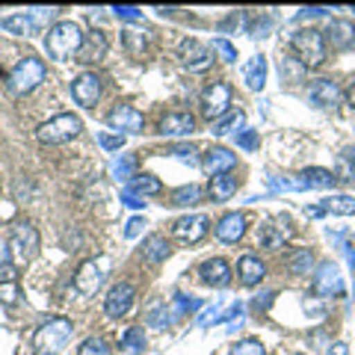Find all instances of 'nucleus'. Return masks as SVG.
Masks as SVG:
<instances>
[{"instance_id": "f257e3e1", "label": "nucleus", "mask_w": 355, "mask_h": 355, "mask_svg": "<svg viewBox=\"0 0 355 355\" xmlns=\"http://www.w3.org/2000/svg\"><path fill=\"white\" fill-rule=\"evenodd\" d=\"M80 44H83V33H80V27H77L74 21H60V24H53L48 30V36H44L48 57L51 60H60V62L77 57Z\"/></svg>"}, {"instance_id": "f03ea898", "label": "nucleus", "mask_w": 355, "mask_h": 355, "mask_svg": "<svg viewBox=\"0 0 355 355\" xmlns=\"http://www.w3.org/2000/svg\"><path fill=\"white\" fill-rule=\"evenodd\" d=\"M291 48L302 69H320L326 62V39L317 30H296L291 39Z\"/></svg>"}, {"instance_id": "7ed1b4c3", "label": "nucleus", "mask_w": 355, "mask_h": 355, "mask_svg": "<svg viewBox=\"0 0 355 355\" xmlns=\"http://www.w3.org/2000/svg\"><path fill=\"white\" fill-rule=\"evenodd\" d=\"M44 62L36 60V57H24L12 71H9L6 77V89H9V95H30L33 89H36L42 80H44Z\"/></svg>"}, {"instance_id": "20e7f679", "label": "nucleus", "mask_w": 355, "mask_h": 355, "mask_svg": "<svg viewBox=\"0 0 355 355\" xmlns=\"http://www.w3.org/2000/svg\"><path fill=\"white\" fill-rule=\"evenodd\" d=\"M71 320H65V317H53L48 320L39 331H36V349L42 355H60L65 347H69V340H71Z\"/></svg>"}, {"instance_id": "39448f33", "label": "nucleus", "mask_w": 355, "mask_h": 355, "mask_svg": "<svg viewBox=\"0 0 355 355\" xmlns=\"http://www.w3.org/2000/svg\"><path fill=\"white\" fill-rule=\"evenodd\" d=\"M80 130H83L80 116L60 113V116H53L51 121H44V125L36 130V137H39V142H44V146H60V142L74 139Z\"/></svg>"}, {"instance_id": "423d86ee", "label": "nucleus", "mask_w": 355, "mask_h": 355, "mask_svg": "<svg viewBox=\"0 0 355 355\" xmlns=\"http://www.w3.org/2000/svg\"><path fill=\"white\" fill-rule=\"evenodd\" d=\"M39 252V231L30 222H15L9 231V254H12L15 266H24L36 258Z\"/></svg>"}, {"instance_id": "0eeeda50", "label": "nucleus", "mask_w": 355, "mask_h": 355, "mask_svg": "<svg viewBox=\"0 0 355 355\" xmlns=\"http://www.w3.org/2000/svg\"><path fill=\"white\" fill-rule=\"evenodd\" d=\"M231 107V86L228 83H210L202 92V116L210 121H219Z\"/></svg>"}, {"instance_id": "6e6552de", "label": "nucleus", "mask_w": 355, "mask_h": 355, "mask_svg": "<svg viewBox=\"0 0 355 355\" xmlns=\"http://www.w3.org/2000/svg\"><path fill=\"white\" fill-rule=\"evenodd\" d=\"M107 125L116 128V130H125V133H142V128H146V119H142V113H139L137 107L116 104L107 113Z\"/></svg>"}, {"instance_id": "1a4fd4ad", "label": "nucleus", "mask_w": 355, "mask_h": 355, "mask_svg": "<svg viewBox=\"0 0 355 355\" xmlns=\"http://www.w3.org/2000/svg\"><path fill=\"white\" fill-rule=\"evenodd\" d=\"M133 296H137V291H133V284H128V282L113 284V287H110V293H107V299H104V311H107V317H113V320L125 317L128 311H130V305H133Z\"/></svg>"}, {"instance_id": "9d476101", "label": "nucleus", "mask_w": 355, "mask_h": 355, "mask_svg": "<svg viewBox=\"0 0 355 355\" xmlns=\"http://www.w3.org/2000/svg\"><path fill=\"white\" fill-rule=\"evenodd\" d=\"M314 293L317 296H340L343 293V279H340L338 263H331V261L320 263V270L314 272Z\"/></svg>"}, {"instance_id": "9b49d317", "label": "nucleus", "mask_w": 355, "mask_h": 355, "mask_svg": "<svg viewBox=\"0 0 355 355\" xmlns=\"http://www.w3.org/2000/svg\"><path fill=\"white\" fill-rule=\"evenodd\" d=\"M101 284H104V263L101 261H86V263H80V270H77V275H74L77 293L95 296Z\"/></svg>"}, {"instance_id": "f8f14e48", "label": "nucleus", "mask_w": 355, "mask_h": 355, "mask_svg": "<svg viewBox=\"0 0 355 355\" xmlns=\"http://www.w3.org/2000/svg\"><path fill=\"white\" fill-rule=\"evenodd\" d=\"M71 95H74V101L80 107H95L98 98H101V80H98V74L83 71L80 77H74Z\"/></svg>"}, {"instance_id": "ddd939ff", "label": "nucleus", "mask_w": 355, "mask_h": 355, "mask_svg": "<svg viewBox=\"0 0 355 355\" xmlns=\"http://www.w3.org/2000/svg\"><path fill=\"white\" fill-rule=\"evenodd\" d=\"M181 62H184V69H190V71H207L210 65H214V53H210L202 42L187 39L181 44Z\"/></svg>"}, {"instance_id": "4468645a", "label": "nucleus", "mask_w": 355, "mask_h": 355, "mask_svg": "<svg viewBox=\"0 0 355 355\" xmlns=\"http://www.w3.org/2000/svg\"><path fill=\"white\" fill-rule=\"evenodd\" d=\"M234 163L237 157L231 154L228 148H222V146H210L205 151V157H202V169L210 175V178H216V175H228L231 169H234Z\"/></svg>"}, {"instance_id": "2eb2a0df", "label": "nucleus", "mask_w": 355, "mask_h": 355, "mask_svg": "<svg viewBox=\"0 0 355 355\" xmlns=\"http://www.w3.org/2000/svg\"><path fill=\"white\" fill-rule=\"evenodd\" d=\"M172 234L184 243H198L205 234H207V216L202 214H193V216H181L172 225Z\"/></svg>"}, {"instance_id": "dca6fc26", "label": "nucleus", "mask_w": 355, "mask_h": 355, "mask_svg": "<svg viewBox=\"0 0 355 355\" xmlns=\"http://www.w3.org/2000/svg\"><path fill=\"white\" fill-rule=\"evenodd\" d=\"M326 39L331 42V48H340L347 51L355 44V24L347 18H331L329 27H326Z\"/></svg>"}, {"instance_id": "f3484780", "label": "nucleus", "mask_w": 355, "mask_h": 355, "mask_svg": "<svg viewBox=\"0 0 355 355\" xmlns=\"http://www.w3.org/2000/svg\"><path fill=\"white\" fill-rule=\"evenodd\" d=\"M196 130V116L193 113H169L160 119V133L163 137H190Z\"/></svg>"}, {"instance_id": "a211bd4d", "label": "nucleus", "mask_w": 355, "mask_h": 355, "mask_svg": "<svg viewBox=\"0 0 355 355\" xmlns=\"http://www.w3.org/2000/svg\"><path fill=\"white\" fill-rule=\"evenodd\" d=\"M308 98L314 101L317 107H326V110H331V107H338L340 104V86L335 83V80H314V86L308 89Z\"/></svg>"}, {"instance_id": "6ab92c4d", "label": "nucleus", "mask_w": 355, "mask_h": 355, "mask_svg": "<svg viewBox=\"0 0 355 355\" xmlns=\"http://www.w3.org/2000/svg\"><path fill=\"white\" fill-rule=\"evenodd\" d=\"M104 53H107V36L101 30H92L89 36H83V44L77 51V62H98L104 60Z\"/></svg>"}, {"instance_id": "aec40b11", "label": "nucleus", "mask_w": 355, "mask_h": 355, "mask_svg": "<svg viewBox=\"0 0 355 355\" xmlns=\"http://www.w3.org/2000/svg\"><path fill=\"white\" fill-rule=\"evenodd\" d=\"M246 234V214H225L216 225V237L222 243H237Z\"/></svg>"}, {"instance_id": "412c9836", "label": "nucleus", "mask_w": 355, "mask_h": 355, "mask_svg": "<svg viewBox=\"0 0 355 355\" xmlns=\"http://www.w3.org/2000/svg\"><path fill=\"white\" fill-rule=\"evenodd\" d=\"M198 272H202V282L214 284V287H225L231 282V266H228V261H222V258L205 261L202 266H198Z\"/></svg>"}, {"instance_id": "4be33fe9", "label": "nucleus", "mask_w": 355, "mask_h": 355, "mask_svg": "<svg viewBox=\"0 0 355 355\" xmlns=\"http://www.w3.org/2000/svg\"><path fill=\"white\" fill-rule=\"evenodd\" d=\"M237 272H240V282L246 287H254L261 284V279L266 275V266L261 258H254V254H243L240 263H237Z\"/></svg>"}, {"instance_id": "5701e85b", "label": "nucleus", "mask_w": 355, "mask_h": 355, "mask_svg": "<svg viewBox=\"0 0 355 355\" xmlns=\"http://www.w3.org/2000/svg\"><path fill=\"white\" fill-rule=\"evenodd\" d=\"M243 80L252 92H261L266 86V57H252L246 62V69H243Z\"/></svg>"}, {"instance_id": "b1692460", "label": "nucleus", "mask_w": 355, "mask_h": 355, "mask_svg": "<svg viewBox=\"0 0 355 355\" xmlns=\"http://www.w3.org/2000/svg\"><path fill=\"white\" fill-rule=\"evenodd\" d=\"M237 178L234 175H216V178H210V187H207V193H210V198H214V202H228L231 196L237 193Z\"/></svg>"}, {"instance_id": "393cba45", "label": "nucleus", "mask_w": 355, "mask_h": 355, "mask_svg": "<svg viewBox=\"0 0 355 355\" xmlns=\"http://www.w3.org/2000/svg\"><path fill=\"white\" fill-rule=\"evenodd\" d=\"M299 181H302L305 190H329V187H335V172H329V169H305L302 175H299Z\"/></svg>"}, {"instance_id": "a878e982", "label": "nucleus", "mask_w": 355, "mask_h": 355, "mask_svg": "<svg viewBox=\"0 0 355 355\" xmlns=\"http://www.w3.org/2000/svg\"><path fill=\"white\" fill-rule=\"evenodd\" d=\"M142 258L148 263H160V261L169 258V243H166V237L151 234V237L142 240Z\"/></svg>"}, {"instance_id": "bb28decb", "label": "nucleus", "mask_w": 355, "mask_h": 355, "mask_svg": "<svg viewBox=\"0 0 355 355\" xmlns=\"http://www.w3.org/2000/svg\"><path fill=\"white\" fill-rule=\"evenodd\" d=\"M0 27L15 33V36H33L36 33V24H33V18L27 12H18V15H6L3 21H0Z\"/></svg>"}, {"instance_id": "cd10ccee", "label": "nucleus", "mask_w": 355, "mask_h": 355, "mask_svg": "<svg viewBox=\"0 0 355 355\" xmlns=\"http://www.w3.org/2000/svg\"><path fill=\"white\" fill-rule=\"evenodd\" d=\"M323 214H338V216H352L355 214V198L352 196H329L323 198Z\"/></svg>"}, {"instance_id": "c85d7f7f", "label": "nucleus", "mask_w": 355, "mask_h": 355, "mask_svg": "<svg viewBox=\"0 0 355 355\" xmlns=\"http://www.w3.org/2000/svg\"><path fill=\"white\" fill-rule=\"evenodd\" d=\"M243 121H246V113H243V110H231V113H225L219 121H214V137H225V133L240 130Z\"/></svg>"}, {"instance_id": "c756f323", "label": "nucleus", "mask_w": 355, "mask_h": 355, "mask_svg": "<svg viewBox=\"0 0 355 355\" xmlns=\"http://www.w3.org/2000/svg\"><path fill=\"white\" fill-rule=\"evenodd\" d=\"M202 187L198 184H187V187H178V190L172 193V205L175 207H190V205H198L202 202Z\"/></svg>"}, {"instance_id": "7c9ffc66", "label": "nucleus", "mask_w": 355, "mask_h": 355, "mask_svg": "<svg viewBox=\"0 0 355 355\" xmlns=\"http://www.w3.org/2000/svg\"><path fill=\"white\" fill-rule=\"evenodd\" d=\"M287 237H291V228H279V225H263L261 228V246L263 249H282Z\"/></svg>"}, {"instance_id": "2f4dec72", "label": "nucleus", "mask_w": 355, "mask_h": 355, "mask_svg": "<svg viewBox=\"0 0 355 355\" xmlns=\"http://www.w3.org/2000/svg\"><path fill=\"white\" fill-rule=\"evenodd\" d=\"M121 349L130 355L146 352V331H142V326H130L125 335H121Z\"/></svg>"}, {"instance_id": "473e14b6", "label": "nucleus", "mask_w": 355, "mask_h": 355, "mask_svg": "<svg viewBox=\"0 0 355 355\" xmlns=\"http://www.w3.org/2000/svg\"><path fill=\"white\" fill-rule=\"evenodd\" d=\"M335 178H338V181H355V148H343L338 154Z\"/></svg>"}, {"instance_id": "72a5a7b5", "label": "nucleus", "mask_w": 355, "mask_h": 355, "mask_svg": "<svg viewBox=\"0 0 355 355\" xmlns=\"http://www.w3.org/2000/svg\"><path fill=\"white\" fill-rule=\"evenodd\" d=\"M130 190H137L142 198H146V196H157L163 190V184L154 175H133L130 178Z\"/></svg>"}, {"instance_id": "f704fd0d", "label": "nucleus", "mask_w": 355, "mask_h": 355, "mask_svg": "<svg viewBox=\"0 0 355 355\" xmlns=\"http://www.w3.org/2000/svg\"><path fill=\"white\" fill-rule=\"evenodd\" d=\"M125 36V48H128V53L130 57H142V53L148 51V39H146V33H139V30H125L121 33Z\"/></svg>"}, {"instance_id": "c9c22d12", "label": "nucleus", "mask_w": 355, "mask_h": 355, "mask_svg": "<svg viewBox=\"0 0 355 355\" xmlns=\"http://www.w3.org/2000/svg\"><path fill=\"white\" fill-rule=\"evenodd\" d=\"M287 263H291V270H293V272H308V270H311V263H314V254H311L308 249H296Z\"/></svg>"}, {"instance_id": "e433bc0d", "label": "nucleus", "mask_w": 355, "mask_h": 355, "mask_svg": "<svg viewBox=\"0 0 355 355\" xmlns=\"http://www.w3.org/2000/svg\"><path fill=\"white\" fill-rule=\"evenodd\" d=\"M231 355H266V352H263V343L261 340L246 338V340H240V343L231 347Z\"/></svg>"}, {"instance_id": "4c0bfd02", "label": "nucleus", "mask_w": 355, "mask_h": 355, "mask_svg": "<svg viewBox=\"0 0 355 355\" xmlns=\"http://www.w3.org/2000/svg\"><path fill=\"white\" fill-rule=\"evenodd\" d=\"M77 355H110V347H107V340H101V338H89V340L80 343Z\"/></svg>"}, {"instance_id": "58836bf2", "label": "nucleus", "mask_w": 355, "mask_h": 355, "mask_svg": "<svg viewBox=\"0 0 355 355\" xmlns=\"http://www.w3.org/2000/svg\"><path fill=\"white\" fill-rule=\"evenodd\" d=\"M214 51H216L225 62H234V60H237V48H234L231 42H225V39H214Z\"/></svg>"}, {"instance_id": "ea45409f", "label": "nucleus", "mask_w": 355, "mask_h": 355, "mask_svg": "<svg viewBox=\"0 0 355 355\" xmlns=\"http://www.w3.org/2000/svg\"><path fill=\"white\" fill-rule=\"evenodd\" d=\"M98 142H101V148H107V151H119L125 146V133H101Z\"/></svg>"}, {"instance_id": "a19ab883", "label": "nucleus", "mask_w": 355, "mask_h": 355, "mask_svg": "<svg viewBox=\"0 0 355 355\" xmlns=\"http://www.w3.org/2000/svg\"><path fill=\"white\" fill-rule=\"evenodd\" d=\"M0 299H3L6 305L18 302V282H0Z\"/></svg>"}, {"instance_id": "79ce46f5", "label": "nucleus", "mask_w": 355, "mask_h": 355, "mask_svg": "<svg viewBox=\"0 0 355 355\" xmlns=\"http://www.w3.org/2000/svg\"><path fill=\"white\" fill-rule=\"evenodd\" d=\"M27 15L33 18V24L39 27V24H48V21L57 18V9H53V6H51V9H30Z\"/></svg>"}, {"instance_id": "37998d69", "label": "nucleus", "mask_w": 355, "mask_h": 355, "mask_svg": "<svg viewBox=\"0 0 355 355\" xmlns=\"http://www.w3.org/2000/svg\"><path fill=\"white\" fill-rule=\"evenodd\" d=\"M237 146L246 148V151H254V148H258V130H243V133H237Z\"/></svg>"}, {"instance_id": "c03bdc74", "label": "nucleus", "mask_w": 355, "mask_h": 355, "mask_svg": "<svg viewBox=\"0 0 355 355\" xmlns=\"http://www.w3.org/2000/svg\"><path fill=\"white\" fill-rule=\"evenodd\" d=\"M130 169H133V157H121V160H116V166H113V175L121 178V181H128V178H133Z\"/></svg>"}, {"instance_id": "a18cd8bd", "label": "nucleus", "mask_w": 355, "mask_h": 355, "mask_svg": "<svg viewBox=\"0 0 355 355\" xmlns=\"http://www.w3.org/2000/svg\"><path fill=\"white\" fill-rule=\"evenodd\" d=\"M121 202L130 205V207H146V198H142L137 190H130V187H125V190H121Z\"/></svg>"}, {"instance_id": "49530a36", "label": "nucleus", "mask_w": 355, "mask_h": 355, "mask_svg": "<svg viewBox=\"0 0 355 355\" xmlns=\"http://www.w3.org/2000/svg\"><path fill=\"white\" fill-rule=\"evenodd\" d=\"M142 228H146V219H142V216H133V219L128 222V228H125V237H128V240L139 237V231H142Z\"/></svg>"}, {"instance_id": "de8ad7c7", "label": "nucleus", "mask_w": 355, "mask_h": 355, "mask_svg": "<svg viewBox=\"0 0 355 355\" xmlns=\"http://www.w3.org/2000/svg\"><path fill=\"white\" fill-rule=\"evenodd\" d=\"M113 12L119 15V18H125V21H137V18H142V12L137 6H113Z\"/></svg>"}, {"instance_id": "09e8293b", "label": "nucleus", "mask_w": 355, "mask_h": 355, "mask_svg": "<svg viewBox=\"0 0 355 355\" xmlns=\"http://www.w3.org/2000/svg\"><path fill=\"white\" fill-rule=\"evenodd\" d=\"M175 154H178L181 160H190V163H193V154H196V151H193V146H190V148L181 146V148H175Z\"/></svg>"}, {"instance_id": "8fccbe9b", "label": "nucleus", "mask_w": 355, "mask_h": 355, "mask_svg": "<svg viewBox=\"0 0 355 355\" xmlns=\"http://www.w3.org/2000/svg\"><path fill=\"white\" fill-rule=\"evenodd\" d=\"M272 296H275V293H263V296H258V299H254V308H258V311L266 308V305L272 302Z\"/></svg>"}, {"instance_id": "3c124183", "label": "nucleus", "mask_w": 355, "mask_h": 355, "mask_svg": "<svg viewBox=\"0 0 355 355\" xmlns=\"http://www.w3.org/2000/svg\"><path fill=\"white\" fill-rule=\"evenodd\" d=\"M347 352H349V347H347V343H343V340H338L335 347L329 349V355H347Z\"/></svg>"}, {"instance_id": "603ef678", "label": "nucleus", "mask_w": 355, "mask_h": 355, "mask_svg": "<svg viewBox=\"0 0 355 355\" xmlns=\"http://www.w3.org/2000/svg\"><path fill=\"white\" fill-rule=\"evenodd\" d=\"M347 101H349V107L355 110V83L349 86V92H347Z\"/></svg>"}, {"instance_id": "864d4df0", "label": "nucleus", "mask_w": 355, "mask_h": 355, "mask_svg": "<svg viewBox=\"0 0 355 355\" xmlns=\"http://www.w3.org/2000/svg\"><path fill=\"white\" fill-rule=\"evenodd\" d=\"M347 254H349V261H352V263H355V240H352V243H349V252H347Z\"/></svg>"}]
</instances>
